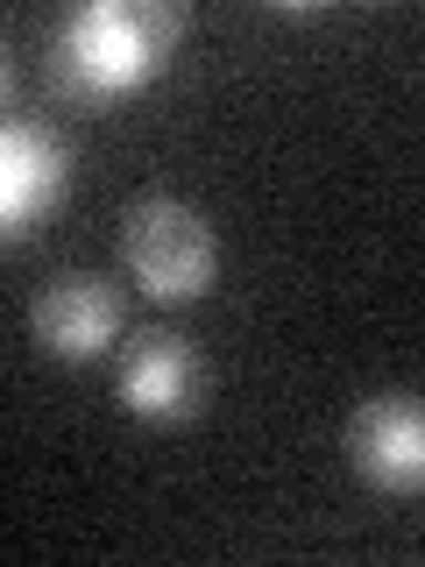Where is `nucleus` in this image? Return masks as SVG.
Listing matches in <instances>:
<instances>
[{
    "instance_id": "obj_1",
    "label": "nucleus",
    "mask_w": 425,
    "mask_h": 567,
    "mask_svg": "<svg viewBox=\"0 0 425 567\" xmlns=\"http://www.w3.org/2000/svg\"><path fill=\"white\" fill-rule=\"evenodd\" d=\"M164 64V14L142 8H85L64 29V79L79 93H128Z\"/></svg>"
},
{
    "instance_id": "obj_2",
    "label": "nucleus",
    "mask_w": 425,
    "mask_h": 567,
    "mask_svg": "<svg viewBox=\"0 0 425 567\" xmlns=\"http://www.w3.org/2000/svg\"><path fill=\"white\" fill-rule=\"evenodd\" d=\"M128 262L156 298H199L212 284V235L185 206H142L128 220Z\"/></svg>"
},
{
    "instance_id": "obj_3",
    "label": "nucleus",
    "mask_w": 425,
    "mask_h": 567,
    "mask_svg": "<svg viewBox=\"0 0 425 567\" xmlns=\"http://www.w3.org/2000/svg\"><path fill=\"white\" fill-rule=\"evenodd\" d=\"M354 461L383 489H418L425 483V404L383 398L354 419Z\"/></svg>"
},
{
    "instance_id": "obj_4",
    "label": "nucleus",
    "mask_w": 425,
    "mask_h": 567,
    "mask_svg": "<svg viewBox=\"0 0 425 567\" xmlns=\"http://www.w3.org/2000/svg\"><path fill=\"white\" fill-rule=\"evenodd\" d=\"M35 327H43V341L64 354V362H85V354H100L114 341L121 312H114V291L93 277H64L58 291L35 306Z\"/></svg>"
},
{
    "instance_id": "obj_5",
    "label": "nucleus",
    "mask_w": 425,
    "mask_h": 567,
    "mask_svg": "<svg viewBox=\"0 0 425 567\" xmlns=\"http://www.w3.org/2000/svg\"><path fill=\"white\" fill-rule=\"evenodd\" d=\"M58 185H64L58 142H50L43 128H8V142H0V213H8L14 235L58 199Z\"/></svg>"
},
{
    "instance_id": "obj_6",
    "label": "nucleus",
    "mask_w": 425,
    "mask_h": 567,
    "mask_svg": "<svg viewBox=\"0 0 425 567\" xmlns=\"http://www.w3.org/2000/svg\"><path fill=\"white\" fill-rule=\"evenodd\" d=\"M121 390H128V404L142 419H185L191 412V354L177 341H149L142 354H128Z\"/></svg>"
}]
</instances>
